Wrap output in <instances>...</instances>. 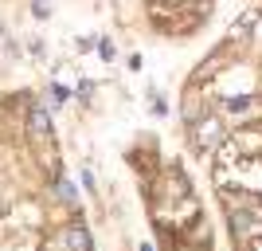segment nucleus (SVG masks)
<instances>
[{
    "mask_svg": "<svg viewBox=\"0 0 262 251\" xmlns=\"http://www.w3.org/2000/svg\"><path fill=\"white\" fill-rule=\"evenodd\" d=\"M231 231L239 243H254L262 240V208H243V212H231Z\"/></svg>",
    "mask_w": 262,
    "mask_h": 251,
    "instance_id": "obj_1",
    "label": "nucleus"
},
{
    "mask_svg": "<svg viewBox=\"0 0 262 251\" xmlns=\"http://www.w3.org/2000/svg\"><path fill=\"white\" fill-rule=\"evenodd\" d=\"M223 142V126L215 118H196L192 122V145L196 149H211V145Z\"/></svg>",
    "mask_w": 262,
    "mask_h": 251,
    "instance_id": "obj_2",
    "label": "nucleus"
},
{
    "mask_svg": "<svg viewBox=\"0 0 262 251\" xmlns=\"http://www.w3.org/2000/svg\"><path fill=\"white\" fill-rule=\"evenodd\" d=\"M219 200H223V208L227 212H243V208H262L258 197H251V192H231V188H219Z\"/></svg>",
    "mask_w": 262,
    "mask_h": 251,
    "instance_id": "obj_3",
    "label": "nucleus"
},
{
    "mask_svg": "<svg viewBox=\"0 0 262 251\" xmlns=\"http://www.w3.org/2000/svg\"><path fill=\"white\" fill-rule=\"evenodd\" d=\"M231 142L239 145V153L247 157V153H258V149H262V133H258V130H235V138H231Z\"/></svg>",
    "mask_w": 262,
    "mask_h": 251,
    "instance_id": "obj_4",
    "label": "nucleus"
},
{
    "mask_svg": "<svg viewBox=\"0 0 262 251\" xmlns=\"http://www.w3.org/2000/svg\"><path fill=\"white\" fill-rule=\"evenodd\" d=\"M32 138H35V142L51 138V122H47V114H43V110H35V114H32Z\"/></svg>",
    "mask_w": 262,
    "mask_h": 251,
    "instance_id": "obj_5",
    "label": "nucleus"
},
{
    "mask_svg": "<svg viewBox=\"0 0 262 251\" xmlns=\"http://www.w3.org/2000/svg\"><path fill=\"white\" fill-rule=\"evenodd\" d=\"M63 240L71 243V247H75V251H90V236H86V231H82V228H71V231H67V236H63Z\"/></svg>",
    "mask_w": 262,
    "mask_h": 251,
    "instance_id": "obj_6",
    "label": "nucleus"
},
{
    "mask_svg": "<svg viewBox=\"0 0 262 251\" xmlns=\"http://www.w3.org/2000/svg\"><path fill=\"white\" fill-rule=\"evenodd\" d=\"M247 106H251V99H231V102H227L231 114H239V110H247Z\"/></svg>",
    "mask_w": 262,
    "mask_h": 251,
    "instance_id": "obj_7",
    "label": "nucleus"
},
{
    "mask_svg": "<svg viewBox=\"0 0 262 251\" xmlns=\"http://www.w3.org/2000/svg\"><path fill=\"white\" fill-rule=\"evenodd\" d=\"M59 197H63V200H75V188L67 185V181H59Z\"/></svg>",
    "mask_w": 262,
    "mask_h": 251,
    "instance_id": "obj_8",
    "label": "nucleus"
}]
</instances>
